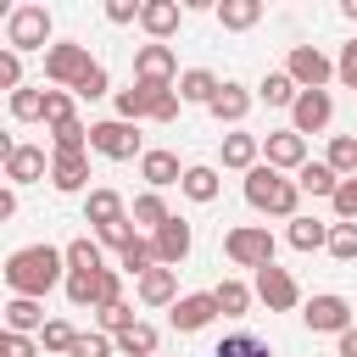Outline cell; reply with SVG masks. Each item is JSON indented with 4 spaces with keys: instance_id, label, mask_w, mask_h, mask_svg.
<instances>
[{
    "instance_id": "obj_1",
    "label": "cell",
    "mask_w": 357,
    "mask_h": 357,
    "mask_svg": "<svg viewBox=\"0 0 357 357\" xmlns=\"http://www.w3.org/2000/svg\"><path fill=\"white\" fill-rule=\"evenodd\" d=\"M61 268H67V257L56 245H22V251L6 257V284H11V296H33L39 301L61 279Z\"/></svg>"
},
{
    "instance_id": "obj_2",
    "label": "cell",
    "mask_w": 357,
    "mask_h": 357,
    "mask_svg": "<svg viewBox=\"0 0 357 357\" xmlns=\"http://www.w3.org/2000/svg\"><path fill=\"white\" fill-rule=\"evenodd\" d=\"M245 201L257 206V212H268V218H301L296 206H301V184L296 178H284L279 167H268V162H257L251 173H245Z\"/></svg>"
},
{
    "instance_id": "obj_3",
    "label": "cell",
    "mask_w": 357,
    "mask_h": 357,
    "mask_svg": "<svg viewBox=\"0 0 357 357\" xmlns=\"http://www.w3.org/2000/svg\"><path fill=\"white\" fill-rule=\"evenodd\" d=\"M223 251H229L234 268H268L273 262V234H268V223H240V229L223 234Z\"/></svg>"
},
{
    "instance_id": "obj_4",
    "label": "cell",
    "mask_w": 357,
    "mask_h": 357,
    "mask_svg": "<svg viewBox=\"0 0 357 357\" xmlns=\"http://www.w3.org/2000/svg\"><path fill=\"white\" fill-rule=\"evenodd\" d=\"M6 45L22 56V50H45L50 45V11L45 6H17L6 17Z\"/></svg>"
},
{
    "instance_id": "obj_5",
    "label": "cell",
    "mask_w": 357,
    "mask_h": 357,
    "mask_svg": "<svg viewBox=\"0 0 357 357\" xmlns=\"http://www.w3.org/2000/svg\"><path fill=\"white\" fill-rule=\"evenodd\" d=\"M89 67H95V61H89V50H84L78 39H61V45L45 50V78H50L56 89H78V78H84Z\"/></svg>"
},
{
    "instance_id": "obj_6",
    "label": "cell",
    "mask_w": 357,
    "mask_h": 357,
    "mask_svg": "<svg viewBox=\"0 0 357 357\" xmlns=\"http://www.w3.org/2000/svg\"><path fill=\"white\" fill-rule=\"evenodd\" d=\"M89 151L112 156V162H128V156H145L139 151V128L123 123V117H106V123H89Z\"/></svg>"
},
{
    "instance_id": "obj_7",
    "label": "cell",
    "mask_w": 357,
    "mask_h": 357,
    "mask_svg": "<svg viewBox=\"0 0 357 357\" xmlns=\"http://www.w3.org/2000/svg\"><path fill=\"white\" fill-rule=\"evenodd\" d=\"M301 318H307L312 335H335V340H340V335L351 329V301L335 296V290H324V296H312V301L301 307Z\"/></svg>"
},
{
    "instance_id": "obj_8",
    "label": "cell",
    "mask_w": 357,
    "mask_h": 357,
    "mask_svg": "<svg viewBox=\"0 0 357 357\" xmlns=\"http://www.w3.org/2000/svg\"><path fill=\"white\" fill-rule=\"evenodd\" d=\"M134 78L139 84H151V89H178V61H173V50L167 45H139V56H134Z\"/></svg>"
},
{
    "instance_id": "obj_9",
    "label": "cell",
    "mask_w": 357,
    "mask_h": 357,
    "mask_svg": "<svg viewBox=\"0 0 357 357\" xmlns=\"http://www.w3.org/2000/svg\"><path fill=\"white\" fill-rule=\"evenodd\" d=\"M284 73H290L301 89H324V84L335 78V61H329L318 45H290V61H284Z\"/></svg>"
},
{
    "instance_id": "obj_10",
    "label": "cell",
    "mask_w": 357,
    "mask_h": 357,
    "mask_svg": "<svg viewBox=\"0 0 357 357\" xmlns=\"http://www.w3.org/2000/svg\"><path fill=\"white\" fill-rule=\"evenodd\" d=\"M329 117H335V100H329V89H301V100L290 106V128L307 139V134H318V128H329Z\"/></svg>"
},
{
    "instance_id": "obj_11",
    "label": "cell",
    "mask_w": 357,
    "mask_h": 357,
    "mask_svg": "<svg viewBox=\"0 0 357 357\" xmlns=\"http://www.w3.org/2000/svg\"><path fill=\"white\" fill-rule=\"evenodd\" d=\"M257 296L268 301V312H290V307L301 301V284H296L284 268L268 262V268H257Z\"/></svg>"
},
{
    "instance_id": "obj_12",
    "label": "cell",
    "mask_w": 357,
    "mask_h": 357,
    "mask_svg": "<svg viewBox=\"0 0 357 357\" xmlns=\"http://www.w3.org/2000/svg\"><path fill=\"white\" fill-rule=\"evenodd\" d=\"M262 156H268V167H279V173H284V167L301 173V167H307V139H301L296 128H273V134L262 139Z\"/></svg>"
},
{
    "instance_id": "obj_13",
    "label": "cell",
    "mask_w": 357,
    "mask_h": 357,
    "mask_svg": "<svg viewBox=\"0 0 357 357\" xmlns=\"http://www.w3.org/2000/svg\"><path fill=\"white\" fill-rule=\"evenodd\" d=\"M151 245H156V262H162V268H178V262L190 257L195 234H190V223H184V218H167V223L151 234Z\"/></svg>"
},
{
    "instance_id": "obj_14",
    "label": "cell",
    "mask_w": 357,
    "mask_h": 357,
    "mask_svg": "<svg viewBox=\"0 0 357 357\" xmlns=\"http://www.w3.org/2000/svg\"><path fill=\"white\" fill-rule=\"evenodd\" d=\"M212 318H218L212 290H195V296H178V301H173V329H178V335H195V329H206Z\"/></svg>"
},
{
    "instance_id": "obj_15",
    "label": "cell",
    "mask_w": 357,
    "mask_h": 357,
    "mask_svg": "<svg viewBox=\"0 0 357 357\" xmlns=\"http://www.w3.org/2000/svg\"><path fill=\"white\" fill-rule=\"evenodd\" d=\"M50 173V156L39 151V145H17L11 156H6V178L11 184H33V178H45Z\"/></svg>"
},
{
    "instance_id": "obj_16",
    "label": "cell",
    "mask_w": 357,
    "mask_h": 357,
    "mask_svg": "<svg viewBox=\"0 0 357 357\" xmlns=\"http://www.w3.org/2000/svg\"><path fill=\"white\" fill-rule=\"evenodd\" d=\"M50 184L67 190V195L84 190V184H89V151H73V156H56V151H50Z\"/></svg>"
},
{
    "instance_id": "obj_17",
    "label": "cell",
    "mask_w": 357,
    "mask_h": 357,
    "mask_svg": "<svg viewBox=\"0 0 357 357\" xmlns=\"http://www.w3.org/2000/svg\"><path fill=\"white\" fill-rule=\"evenodd\" d=\"M178 17H184V11H178V0H145V11H139V28H145V33L162 45L167 33H178Z\"/></svg>"
},
{
    "instance_id": "obj_18",
    "label": "cell",
    "mask_w": 357,
    "mask_h": 357,
    "mask_svg": "<svg viewBox=\"0 0 357 357\" xmlns=\"http://www.w3.org/2000/svg\"><path fill=\"white\" fill-rule=\"evenodd\" d=\"M206 112H212L218 123H245V112H251V89H245V84H229V78H223V89L212 95V106H206Z\"/></svg>"
},
{
    "instance_id": "obj_19",
    "label": "cell",
    "mask_w": 357,
    "mask_h": 357,
    "mask_svg": "<svg viewBox=\"0 0 357 357\" xmlns=\"http://www.w3.org/2000/svg\"><path fill=\"white\" fill-rule=\"evenodd\" d=\"M139 173H145V184H151V190L184 184V167H178V156H173V151H145V156H139Z\"/></svg>"
},
{
    "instance_id": "obj_20",
    "label": "cell",
    "mask_w": 357,
    "mask_h": 357,
    "mask_svg": "<svg viewBox=\"0 0 357 357\" xmlns=\"http://www.w3.org/2000/svg\"><path fill=\"white\" fill-rule=\"evenodd\" d=\"M128 212H123V195L117 190H89V201H84V223H95V229H112V223H123Z\"/></svg>"
},
{
    "instance_id": "obj_21",
    "label": "cell",
    "mask_w": 357,
    "mask_h": 357,
    "mask_svg": "<svg viewBox=\"0 0 357 357\" xmlns=\"http://www.w3.org/2000/svg\"><path fill=\"white\" fill-rule=\"evenodd\" d=\"M139 301H145V307H173V301H178V273H173V268H151V273L139 279Z\"/></svg>"
},
{
    "instance_id": "obj_22",
    "label": "cell",
    "mask_w": 357,
    "mask_h": 357,
    "mask_svg": "<svg viewBox=\"0 0 357 357\" xmlns=\"http://www.w3.org/2000/svg\"><path fill=\"white\" fill-rule=\"evenodd\" d=\"M50 318H45V307L33 301V296H11L6 301V329L11 335H28V329H45Z\"/></svg>"
},
{
    "instance_id": "obj_23",
    "label": "cell",
    "mask_w": 357,
    "mask_h": 357,
    "mask_svg": "<svg viewBox=\"0 0 357 357\" xmlns=\"http://www.w3.org/2000/svg\"><path fill=\"white\" fill-rule=\"evenodd\" d=\"M156 95H162V89H151V84L117 89V117H123V123H139V117H151V112H156Z\"/></svg>"
},
{
    "instance_id": "obj_24",
    "label": "cell",
    "mask_w": 357,
    "mask_h": 357,
    "mask_svg": "<svg viewBox=\"0 0 357 357\" xmlns=\"http://www.w3.org/2000/svg\"><path fill=\"white\" fill-rule=\"evenodd\" d=\"M257 151H262V139L257 134H223V167H240V173H251L257 167Z\"/></svg>"
},
{
    "instance_id": "obj_25",
    "label": "cell",
    "mask_w": 357,
    "mask_h": 357,
    "mask_svg": "<svg viewBox=\"0 0 357 357\" xmlns=\"http://www.w3.org/2000/svg\"><path fill=\"white\" fill-rule=\"evenodd\" d=\"M296 184H301V195H324V201H335V190H340V173H335L329 162H307V167L296 173Z\"/></svg>"
},
{
    "instance_id": "obj_26",
    "label": "cell",
    "mask_w": 357,
    "mask_h": 357,
    "mask_svg": "<svg viewBox=\"0 0 357 357\" xmlns=\"http://www.w3.org/2000/svg\"><path fill=\"white\" fill-rule=\"evenodd\" d=\"M218 22L234 28V33H245V28L262 22V0H218Z\"/></svg>"
},
{
    "instance_id": "obj_27",
    "label": "cell",
    "mask_w": 357,
    "mask_h": 357,
    "mask_svg": "<svg viewBox=\"0 0 357 357\" xmlns=\"http://www.w3.org/2000/svg\"><path fill=\"white\" fill-rule=\"evenodd\" d=\"M218 89H223V84H218V73H206V67H190V73L178 78V100H195V106H212Z\"/></svg>"
},
{
    "instance_id": "obj_28",
    "label": "cell",
    "mask_w": 357,
    "mask_h": 357,
    "mask_svg": "<svg viewBox=\"0 0 357 357\" xmlns=\"http://www.w3.org/2000/svg\"><path fill=\"white\" fill-rule=\"evenodd\" d=\"M212 357H273V351H268V340H262V335L234 329V335H223V340L212 346Z\"/></svg>"
},
{
    "instance_id": "obj_29",
    "label": "cell",
    "mask_w": 357,
    "mask_h": 357,
    "mask_svg": "<svg viewBox=\"0 0 357 357\" xmlns=\"http://www.w3.org/2000/svg\"><path fill=\"white\" fill-rule=\"evenodd\" d=\"M212 301H218V312H223V318H245L251 290H245L240 279H218V284H212Z\"/></svg>"
},
{
    "instance_id": "obj_30",
    "label": "cell",
    "mask_w": 357,
    "mask_h": 357,
    "mask_svg": "<svg viewBox=\"0 0 357 357\" xmlns=\"http://www.w3.org/2000/svg\"><path fill=\"white\" fill-rule=\"evenodd\" d=\"M257 95H262L268 106H296V100H301V84H296L290 73H268V78L257 84Z\"/></svg>"
},
{
    "instance_id": "obj_31",
    "label": "cell",
    "mask_w": 357,
    "mask_h": 357,
    "mask_svg": "<svg viewBox=\"0 0 357 357\" xmlns=\"http://www.w3.org/2000/svg\"><path fill=\"white\" fill-rule=\"evenodd\" d=\"M61 257H67V268H73V273H100V268H106V262H100V245H95V240H84V234H78V240H67V245H61Z\"/></svg>"
},
{
    "instance_id": "obj_32",
    "label": "cell",
    "mask_w": 357,
    "mask_h": 357,
    "mask_svg": "<svg viewBox=\"0 0 357 357\" xmlns=\"http://www.w3.org/2000/svg\"><path fill=\"white\" fill-rule=\"evenodd\" d=\"M195 206H206V201H218V173L212 167H184V184H178Z\"/></svg>"
},
{
    "instance_id": "obj_33",
    "label": "cell",
    "mask_w": 357,
    "mask_h": 357,
    "mask_svg": "<svg viewBox=\"0 0 357 357\" xmlns=\"http://www.w3.org/2000/svg\"><path fill=\"white\" fill-rule=\"evenodd\" d=\"M173 212H167V201H162V190H145V195H134V223H145L151 234L167 223Z\"/></svg>"
},
{
    "instance_id": "obj_34",
    "label": "cell",
    "mask_w": 357,
    "mask_h": 357,
    "mask_svg": "<svg viewBox=\"0 0 357 357\" xmlns=\"http://www.w3.org/2000/svg\"><path fill=\"white\" fill-rule=\"evenodd\" d=\"M117 268L145 279V273H151V268H162V262H156V245H151V240H134V245H123V251H117Z\"/></svg>"
},
{
    "instance_id": "obj_35",
    "label": "cell",
    "mask_w": 357,
    "mask_h": 357,
    "mask_svg": "<svg viewBox=\"0 0 357 357\" xmlns=\"http://www.w3.org/2000/svg\"><path fill=\"white\" fill-rule=\"evenodd\" d=\"M156 340H162V335H156L151 324H134V329L117 335V351H123V357H156Z\"/></svg>"
},
{
    "instance_id": "obj_36",
    "label": "cell",
    "mask_w": 357,
    "mask_h": 357,
    "mask_svg": "<svg viewBox=\"0 0 357 357\" xmlns=\"http://www.w3.org/2000/svg\"><path fill=\"white\" fill-rule=\"evenodd\" d=\"M340 178H357V134H335L329 139V156H324Z\"/></svg>"
},
{
    "instance_id": "obj_37",
    "label": "cell",
    "mask_w": 357,
    "mask_h": 357,
    "mask_svg": "<svg viewBox=\"0 0 357 357\" xmlns=\"http://www.w3.org/2000/svg\"><path fill=\"white\" fill-rule=\"evenodd\" d=\"M50 145H56V156H73V151H89V128L73 117V123H56L50 128Z\"/></svg>"
},
{
    "instance_id": "obj_38",
    "label": "cell",
    "mask_w": 357,
    "mask_h": 357,
    "mask_svg": "<svg viewBox=\"0 0 357 357\" xmlns=\"http://www.w3.org/2000/svg\"><path fill=\"white\" fill-rule=\"evenodd\" d=\"M290 245L296 251H318V245H329V229L318 218H290Z\"/></svg>"
},
{
    "instance_id": "obj_39",
    "label": "cell",
    "mask_w": 357,
    "mask_h": 357,
    "mask_svg": "<svg viewBox=\"0 0 357 357\" xmlns=\"http://www.w3.org/2000/svg\"><path fill=\"white\" fill-rule=\"evenodd\" d=\"M106 273V268H100ZM100 273H67V301L73 307H95L100 301Z\"/></svg>"
},
{
    "instance_id": "obj_40",
    "label": "cell",
    "mask_w": 357,
    "mask_h": 357,
    "mask_svg": "<svg viewBox=\"0 0 357 357\" xmlns=\"http://www.w3.org/2000/svg\"><path fill=\"white\" fill-rule=\"evenodd\" d=\"M11 117L17 123H45V89H17L11 95Z\"/></svg>"
},
{
    "instance_id": "obj_41",
    "label": "cell",
    "mask_w": 357,
    "mask_h": 357,
    "mask_svg": "<svg viewBox=\"0 0 357 357\" xmlns=\"http://www.w3.org/2000/svg\"><path fill=\"white\" fill-rule=\"evenodd\" d=\"M95 318H100V335H112V340H117V335H123V329H134V324H139V318H134V307H128V301H117V307H100V312H95Z\"/></svg>"
},
{
    "instance_id": "obj_42",
    "label": "cell",
    "mask_w": 357,
    "mask_h": 357,
    "mask_svg": "<svg viewBox=\"0 0 357 357\" xmlns=\"http://www.w3.org/2000/svg\"><path fill=\"white\" fill-rule=\"evenodd\" d=\"M329 257L335 262H357V223H335L329 229Z\"/></svg>"
},
{
    "instance_id": "obj_43",
    "label": "cell",
    "mask_w": 357,
    "mask_h": 357,
    "mask_svg": "<svg viewBox=\"0 0 357 357\" xmlns=\"http://www.w3.org/2000/svg\"><path fill=\"white\" fill-rule=\"evenodd\" d=\"M78 112H73V89H45V123L56 128V123H73Z\"/></svg>"
},
{
    "instance_id": "obj_44",
    "label": "cell",
    "mask_w": 357,
    "mask_h": 357,
    "mask_svg": "<svg viewBox=\"0 0 357 357\" xmlns=\"http://www.w3.org/2000/svg\"><path fill=\"white\" fill-rule=\"evenodd\" d=\"M39 340H45V351H73V340H78V329H73L67 318H50V324L39 329Z\"/></svg>"
},
{
    "instance_id": "obj_45",
    "label": "cell",
    "mask_w": 357,
    "mask_h": 357,
    "mask_svg": "<svg viewBox=\"0 0 357 357\" xmlns=\"http://www.w3.org/2000/svg\"><path fill=\"white\" fill-rule=\"evenodd\" d=\"M112 351H117V340H112V335H100V329H95V335H78V340H73V351H67V357H112Z\"/></svg>"
},
{
    "instance_id": "obj_46",
    "label": "cell",
    "mask_w": 357,
    "mask_h": 357,
    "mask_svg": "<svg viewBox=\"0 0 357 357\" xmlns=\"http://www.w3.org/2000/svg\"><path fill=\"white\" fill-rule=\"evenodd\" d=\"M73 95H78V100H100V95H106V67L95 61V67L78 78V89H73Z\"/></svg>"
},
{
    "instance_id": "obj_47",
    "label": "cell",
    "mask_w": 357,
    "mask_h": 357,
    "mask_svg": "<svg viewBox=\"0 0 357 357\" xmlns=\"http://www.w3.org/2000/svg\"><path fill=\"white\" fill-rule=\"evenodd\" d=\"M335 212H340V223H357V178H340V190H335Z\"/></svg>"
},
{
    "instance_id": "obj_48",
    "label": "cell",
    "mask_w": 357,
    "mask_h": 357,
    "mask_svg": "<svg viewBox=\"0 0 357 357\" xmlns=\"http://www.w3.org/2000/svg\"><path fill=\"white\" fill-rule=\"evenodd\" d=\"M0 89H22V61H17V50H0Z\"/></svg>"
},
{
    "instance_id": "obj_49",
    "label": "cell",
    "mask_w": 357,
    "mask_h": 357,
    "mask_svg": "<svg viewBox=\"0 0 357 357\" xmlns=\"http://www.w3.org/2000/svg\"><path fill=\"white\" fill-rule=\"evenodd\" d=\"M335 78H340L346 89H357V39H351V45H340V61H335Z\"/></svg>"
},
{
    "instance_id": "obj_50",
    "label": "cell",
    "mask_w": 357,
    "mask_h": 357,
    "mask_svg": "<svg viewBox=\"0 0 357 357\" xmlns=\"http://www.w3.org/2000/svg\"><path fill=\"white\" fill-rule=\"evenodd\" d=\"M134 240H139V234H134V218H123V223L100 229V245H117V251H123V245H134Z\"/></svg>"
},
{
    "instance_id": "obj_51",
    "label": "cell",
    "mask_w": 357,
    "mask_h": 357,
    "mask_svg": "<svg viewBox=\"0 0 357 357\" xmlns=\"http://www.w3.org/2000/svg\"><path fill=\"white\" fill-rule=\"evenodd\" d=\"M139 11H145L139 0H106V17L112 22H139Z\"/></svg>"
},
{
    "instance_id": "obj_52",
    "label": "cell",
    "mask_w": 357,
    "mask_h": 357,
    "mask_svg": "<svg viewBox=\"0 0 357 357\" xmlns=\"http://www.w3.org/2000/svg\"><path fill=\"white\" fill-rule=\"evenodd\" d=\"M178 117V89H162L156 95V112H151V123H173Z\"/></svg>"
},
{
    "instance_id": "obj_53",
    "label": "cell",
    "mask_w": 357,
    "mask_h": 357,
    "mask_svg": "<svg viewBox=\"0 0 357 357\" xmlns=\"http://www.w3.org/2000/svg\"><path fill=\"white\" fill-rule=\"evenodd\" d=\"M0 357H33V340H28V335H11V329H6V340H0Z\"/></svg>"
},
{
    "instance_id": "obj_54",
    "label": "cell",
    "mask_w": 357,
    "mask_h": 357,
    "mask_svg": "<svg viewBox=\"0 0 357 357\" xmlns=\"http://www.w3.org/2000/svg\"><path fill=\"white\" fill-rule=\"evenodd\" d=\"M335 346H340V357H357V329H346V335H340Z\"/></svg>"
},
{
    "instance_id": "obj_55",
    "label": "cell",
    "mask_w": 357,
    "mask_h": 357,
    "mask_svg": "<svg viewBox=\"0 0 357 357\" xmlns=\"http://www.w3.org/2000/svg\"><path fill=\"white\" fill-rule=\"evenodd\" d=\"M346 17H357V0H346Z\"/></svg>"
}]
</instances>
